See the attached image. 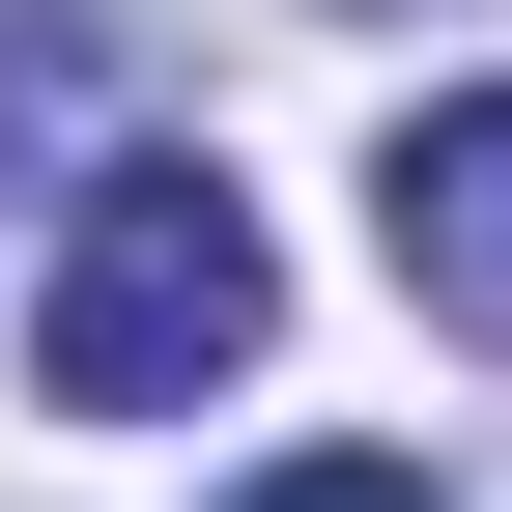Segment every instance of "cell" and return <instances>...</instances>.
Returning a JSON list of instances; mask_svg holds the SVG:
<instances>
[{
    "label": "cell",
    "mask_w": 512,
    "mask_h": 512,
    "mask_svg": "<svg viewBox=\"0 0 512 512\" xmlns=\"http://www.w3.org/2000/svg\"><path fill=\"white\" fill-rule=\"evenodd\" d=\"M285 342V228L228 200L200 143H114L86 200H57V285H29V370L86 427H171V399H228V370Z\"/></svg>",
    "instance_id": "obj_1"
},
{
    "label": "cell",
    "mask_w": 512,
    "mask_h": 512,
    "mask_svg": "<svg viewBox=\"0 0 512 512\" xmlns=\"http://www.w3.org/2000/svg\"><path fill=\"white\" fill-rule=\"evenodd\" d=\"M86 57H114V0H0V171H29V114L86 86Z\"/></svg>",
    "instance_id": "obj_3"
},
{
    "label": "cell",
    "mask_w": 512,
    "mask_h": 512,
    "mask_svg": "<svg viewBox=\"0 0 512 512\" xmlns=\"http://www.w3.org/2000/svg\"><path fill=\"white\" fill-rule=\"evenodd\" d=\"M228 512H427V456H256Z\"/></svg>",
    "instance_id": "obj_4"
},
{
    "label": "cell",
    "mask_w": 512,
    "mask_h": 512,
    "mask_svg": "<svg viewBox=\"0 0 512 512\" xmlns=\"http://www.w3.org/2000/svg\"><path fill=\"white\" fill-rule=\"evenodd\" d=\"M370 228H399V285L456 313V342H512V86L399 114V143H370Z\"/></svg>",
    "instance_id": "obj_2"
}]
</instances>
